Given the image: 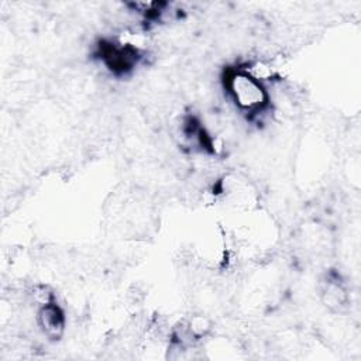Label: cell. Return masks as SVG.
<instances>
[{
  "instance_id": "6da1fadb",
  "label": "cell",
  "mask_w": 361,
  "mask_h": 361,
  "mask_svg": "<svg viewBox=\"0 0 361 361\" xmlns=\"http://www.w3.org/2000/svg\"><path fill=\"white\" fill-rule=\"evenodd\" d=\"M223 83L234 106L250 118L265 113L271 104V97L264 82L254 78L244 66L226 69Z\"/></svg>"
},
{
  "instance_id": "277c9868",
  "label": "cell",
  "mask_w": 361,
  "mask_h": 361,
  "mask_svg": "<svg viewBox=\"0 0 361 361\" xmlns=\"http://www.w3.org/2000/svg\"><path fill=\"white\" fill-rule=\"evenodd\" d=\"M322 299L331 310H341L348 303V293L338 275H329L322 285Z\"/></svg>"
},
{
  "instance_id": "3957f363",
  "label": "cell",
  "mask_w": 361,
  "mask_h": 361,
  "mask_svg": "<svg viewBox=\"0 0 361 361\" xmlns=\"http://www.w3.org/2000/svg\"><path fill=\"white\" fill-rule=\"evenodd\" d=\"M35 320L42 334L49 340H59L62 337L66 326V317L56 299L38 306Z\"/></svg>"
},
{
  "instance_id": "7a4b0ae2",
  "label": "cell",
  "mask_w": 361,
  "mask_h": 361,
  "mask_svg": "<svg viewBox=\"0 0 361 361\" xmlns=\"http://www.w3.org/2000/svg\"><path fill=\"white\" fill-rule=\"evenodd\" d=\"M97 54L103 65L116 76H123L140 63L142 54L131 44H121L111 39H103L97 45Z\"/></svg>"
}]
</instances>
